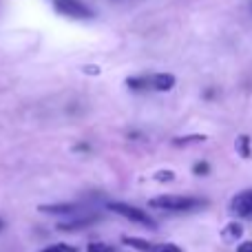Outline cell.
I'll list each match as a JSON object with an SVG mask.
<instances>
[{
    "mask_svg": "<svg viewBox=\"0 0 252 252\" xmlns=\"http://www.w3.org/2000/svg\"><path fill=\"white\" fill-rule=\"evenodd\" d=\"M148 204L157 210H168V213H190V210L204 208L206 199L184 197V195H159V197H153Z\"/></svg>",
    "mask_w": 252,
    "mask_h": 252,
    "instance_id": "cell-1",
    "label": "cell"
},
{
    "mask_svg": "<svg viewBox=\"0 0 252 252\" xmlns=\"http://www.w3.org/2000/svg\"><path fill=\"white\" fill-rule=\"evenodd\" d=\"M106 208H109L111 213H118V215H122V217L130 219V221L139 223V226L155 228V221H153V219L148 217L144 210L135 208V206H130V204H122V201H111V204H106Z\"/></svg>",
    "mask_w": 252,
    "mask_h": 252,
    "instance_id": "cell-2",
    "label": "cell"
},
{
    "mask_svg": "<svg viewBox=\"0 0 252 252\" xmlns=\"http://www.w3.org/2000/svg\"><path fill=\"white\" fill-rule=\"evenodd\" d=\"M53 7H56L58 13L69 18H78V20H87V18H93V11L82 4L80 0H53Z\"/></svg>",
    "mask_w": 252,
    "mask_h": 252,
    "instance_id": "cell-3",
    "label": "cell"
},
{
    "mask_svg": "<svg viewBox=\"0 0 252 252\" xmlns=\"http://www.w3.org/2000/svg\"><path fill=\"white\" fill-rule=\"evenodd\" d=\"M230 213L235 215V217H241V219L252 217V190H244V192L232 197Z\"/></svg>",
    "mask_w": 252,
    "mask_h": 252,
    "instance_id": "cell-4",
    "label": "cell"
},
{
    "mask_svg": "<svg viewBox=\"0 0 252 252\" xmlns=\"http://www.w3.org/2000/svg\"><path fill=\"white\" fill-rule=\"evenodd\" d=\"M97 221V215H91V217H80V219H73V221H62L58 223V230L62 232H73V230H82V228H89L91 223Z\"/></svg>",
    "mask_w": 252,
    "mask_h": 252,
    "instance_id": "cell-5",
    "label": "cell"
},
{
    "mask_svg": "<svg viewBox=\"0 0 252 252\" xmlns=\"http://www.w3.org/2000/svg\"><path fill=\"white\" fill-rule=\"evenodd\" d=\"M175 82H177V78H175L173 73L151 75V89H155V91H170V89L175 87Z\"/></svg>",
    "mask_w": 252,
    "mask_h": 252,
    "instance_id": "cell-6",
    "label": "cell"
},
{
    "mask_svg": "<svg viewBox=\"0 0 252 252\" xmlns=\"http://www.w3.org/2000/svg\"><path fill=\"white\" fill-rule=\"evenodd\" d=\"M241 237H244V226H241V221H230L221 230V239L226 241V244H235Z\"/></svg>",
    "mask_w": 252,
    "mask_h": 252,
    "instance_id": "cell-7",
    "label": "cell"
},
{
    "mask_svg": "<svg viewBox=\"0 0 252 252\" xmlns=\"http://www.w3.org/2000/svg\"><path fill=\"white\" fill-rule=\"evenodd\" d=\"M78 206L75 204H42L40 206V213H49V215H71L75 213Z\"/></svg>",
    "mask_w": 252,
    "mask_h": 252,
    "instance_id": "cell-8",
    "label": "cell"
},
{
    "mask_svg": "<svg viewBox=\"0 0 252 252\" xmlns=\"http://www.w3.org/2000/svg\"><path fill=\"white\" fill-rule=\"evenodd\" d=\"M235 148L244 159H250L252 157V146H250V135H239L235 142Z\"/></svg>",
    "mask_w": 252,
    "mask_h": 252,
    "instance_id": "cell-9",
    "label": "cell"
},
{
    "mask_svg": "<svg viewBox=\"0 0 252 252\" xmlns=\"http://www.w3.org/2000/svg\"><path fill=\"white\" fill-rule=\"evenodd\" d=\"M126 87L133 89V91L151 89V78H144V75H130V78H126Z\"/></svg>",
    "mask_w": 252,
    "mask_h": 252,
    "instance_id": "cell-10",
    "label": "cell"
},
{
    "mask_svg": "<svg viewBox=\"0 0 252 252\" xmlns=\"http://www.w3.org/2000/svg\"><path fill=\"white\" fill-rule=\"evenodd\" d=\"M122 244L128 246V248L142 250V252H151V248H153V244H148L146 239H139V237H122Z\"/></svg>",
    "mask_w": 252,
    "mask_h": 252,
    "instance_id": "cell-11",
    "label": "cell"
},
{
    "mask_svg": "<svg viewBox=\"0 0 252 252\" xmlns=\"http://www.w3.org/2000/svg\"><path fill=\"white\" fill-rule=\"evenodd\" d=\"M206 135H184V137H175L173 144L175 146H188V144H197V142H204Z\"/></svg>",
    "mask_w": 252,
    "mask_h": 252,
    "instance_id": "cell-12",
    "label": "cell"
},
{
    "mask_svg": "<svg viewBox=\"0 0 252 252\" xmlns=\"http://www.w3.org/2000/svg\"><path fill=\"white\" fill-rule=\"evenodd\" d=\"M40 252H78L75 246H69V244H53V246H47Z\"/></svg>",
    "mask_w": 252,
    "mask_h": 252,
    "instance_id": "cell-13",
    "label": "cell"
},
{
    "mask_svg": "<svg viewBox=\"0 0 252 252\" xmlns=\"http://www.w3.org/2000/svg\"><path fill=\"white\" fill-rule=\"evenodd\" d=\"M87 252H115V248L109 244H102V241H93L87 246Z\"/></svg>",
    "mask_w": 252,
    "mask_h": 252,
    "instance_id": "cell-14",
    "label": "cell"
},
{
    "mask_svg": "<svg viewBox=\"0 0 252 252\" xmlns=\"http://www.w3.org/2000/svg\"><path fill=\"white\" fill-rule=\"evenodd\" d=\"M151 252H184V250L175 244H155L151 248Z\"/></svg>",
    "mask_w": 252,
    "mask_h": 252,
    "instance_id": "cell-15",
    "label": "cell"
},
{
    "mask_svg": "<svg viewBox=\"0 0 252 252\" xmlns=\"http://www.w3.org/2000/svg\"><path fill=\"white\" fill-rule=\"evenodd\" d=\"M192 173L199 175V177H206V175L210 173V164L208 161H197V164L192 166Z\"/></svg>",
    "mask_w": 252,
    "mask_h": 252,
    "instance_id": "cell-16",
    "label": "cell"
},
{
    "mask_svg": "<svg viewBox=\"0 0 252 252\" xmlns=\"http://www.w3.org/2000/svg\"><path fill=\"white\" fill-rule=\"evenodd\" d=\"M155 179H157V182H173V179H175V173H173V170H157V173H155Z\"/></svg>",
    "mask_w": 252,
    "mask_h": 252,
    "instance_id": "cell-17",
    "label": "cell"
},
{
    "mask_svg": "<svg viewBox=\"0 0 252 252\" xmlns=\"http://www.w3.org/2000/svg\"><path fill=\"white\" fill-rule=\"evenodd\" d=\"M237 252H252V241H244V244H239Z\"/></svg>",
    "mask_w": 252,
    "mask_h": 252,
    "instance_id": "cell-18",
    "label": "cell"
},
{
    "mask_svg": "<svg viewBox=\"0 0 252 252\" xmlns=\"http://www.w3.org/2000/svg\"><path fill=\"white\" fill-rule=\"evenodd\" d=\"M84 73H89V75H97V73H100V69H97V66H84Z\"/></svg>",
    "mask_w": 252,
    "mask_h": 252,
    "instance_id": "cell-19",
    "label": "cell"
},
{
    "mask_svg": "<svg viewBox=\"0 0 252 252\" xmlns=\"http://www.w3.org/2000/svg\"><path fill=\"white\" fill-rule=\"evenodd\" d=\"M2 226H4V223H2V219H0V230H2Z\"/></svg>",
    "mask_w": 252,
    "mask_h": 252,
    "instance_id": "cell-20",
    "label": "cell"
}]
</instances>
